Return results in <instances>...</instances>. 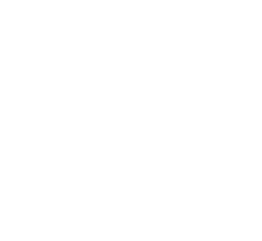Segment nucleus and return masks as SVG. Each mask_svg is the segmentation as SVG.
<instances>
[]
</instances>
